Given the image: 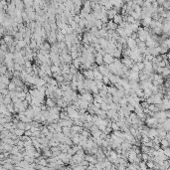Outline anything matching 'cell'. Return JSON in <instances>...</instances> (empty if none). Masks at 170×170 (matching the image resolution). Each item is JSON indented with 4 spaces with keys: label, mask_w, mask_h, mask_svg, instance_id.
<instances>
[{
    "label": "cell",
    "mask_w": 170,
    "mask_h": 170,
    "mask_svg": "<svg viewBox=\"0 0 170 170\" xmlns=\"http://www.w3.org/2000/svg\"><path fill=\"white\" fill-rule=\"evenodd\" d=\"M121 63H122V65H123L125 67H126V68H128V69H131L132 68V66H133V61H131L129 57L122 58V59H121Z\"/></svg>",
    "instance_id": "6da1fadb"
},
{
    "label": "cell",
    "mask_w": 170,
    "mask_h": 170,
    "mask_svg": "<svg viewBox=\"0 0 170 170\" xmlns=\"http://www.w3.org/2000/svg\"><path fill=\"white\" fill-rule=\"evenodd\" d=\"M114 62V57L112 56V55H109V54H106L104 56H103V63H104V65H110V64H113Z\"/></svg>",
    "instance_id": "7a4b0ae2"
},
{
    "label": "cell",
    "mask_w": 170,
    "mask_h": 170,
    "mask_svg": "<svg viewBox=\"0 0 170 170\" xmlns=\"http://www.w3.org/2000/svg\"><path fill=\"white\" fill-rule=\"evenodd\" d=\"M85 159L90 163V164H95L96 165L97 163V159H96V155H91V154H87L86 155Z\"/></svg>",
    "instance_id": "3957f363"
},
{
    "label": "cell",
    "mask_w": 170,
    "mask_h": 170,
    "mask_svg": "<svg viewBox=\"0 0 170 170\" xmlns=\"http://www.w3.org/2000/svg\"><path fill=\"white\" fill-rule=\"evenodd\" d=\"M117 28H119V26L113 22V20H109L108 22V24H107V29H108V31H109V30H112V31H116V29Z\"/></svg>",
    "instance_id": "277c9868"
},
{
    "label": "cell",
    "mask_w": 170,
    "mask_h": 170,
    "mask_svg": "<svg viewBox=\"0 0 170 170\" xmlns=\"http://www.w3.org/2000/svg\"><path fill=\"white\" fill-rule=\"evenodd\" d=\"M128 81H134V82H138L139 83V73H135V72H131L128 76Z\"/></svg>",
    "instance_id": "5b68a950"
},
{
    "label": "cell",
    "mask_w": 170,
    "mask_h": 170,
    "mask_svg": "<svg viewBox=\"0 0 170 170\" xmlns=\"http://www.w3.org/2000/svg\"><path fill=\"white\" fill-rule=\"evenodd\" d=\"M45 104L48 107V108H55V107L57 106V102L55 101V100H53V99H49V97H47Z\"/></svg>",
    "instance_id": "8992f818"
},
{
    "label": "cell",
    "mask_w": 170,
    "mask_h": 170,
    "mask_svg": "<svg viewBox=\"0 0 170 170\" xmlns=\"http://www.w3.org/2000/svg\"><path fill=\"white\" fill-rule=\"evenodd\" d=\"M108 78H109V81H110V84L113 86H114L115 84H117L119 83V81L120 80V77L119 76H116V75H113V74H110L108 76Z\"/></svg>",
    "instance_id": "52a82bcc"
},
{
    "label": "cell",
    "mask_w": 170,
    "mask_h": 170,
    "mask_svg": "<svg viewBox=\"0 0 170 170\" xmlns=\"http://www.w3.org/2000/svg\"><path fill=\"white\" fill-rule=\"evenodd\" d=\"M99 44L102 46V48L103 50H106L108 47L109 42H108V40L106 39V38H100V39H99Z\"/></svg>",
    "instance_id": "ba28073f"
},
{
    "label": "cell",
    "mask_w": 170,
    "mask_h": 170,
    "mask_svg": "<svg viewBox=\"0 0 170 170\" xmlns=\"http://www.w3.org/2000/svg\"><path fill=\"white\" fill-rule=\"evenodd\" d=\"M83 9L85 10L88 14H91L93 12V9H91V1H85L84 2V7Z\"/></svg>",
    "instance_id": "9c48e42d"
},
{
    "label": "cell",
    "mask_w": 170,
    "mask_h": 170,
    "mask_svg": "<svg viewBox=\"0 0 170 170\" xmlns=\"http://www.w3.org/2000/svg\"><path fill=\"white\" fill-rule=\"evenodd\" d=\"M25 115H26L27 117H29V119H34L35 113H34V110H33V108H32L31 106H30V107L26 109V112H25Z\"/></svg>",
    "instance_id": "30bf717a"
},
{
    "label": "cell",
    "mask_w": 170,
    "mask_h": 170,
    "mask_svg": "<svg viewBox=\"0 0 170 170\" xmlns=\"http://www.w3.org/2000/svg\"><path fill=\"white\" fill-rule=\"evenodd\" d=\"M117 14H119V12H117V10L114 9V8H113V9H110V10H108L107 15H108V17L109 20H113V18L115 17V15H117Z\"/></svg>",
    "instance_id": "8fae6325"
},
{
    "label": "cell",
    "mask_w": 170,
    "mask_h": 170,
    "mask_svg": "<svg viewBox=\"0 0 170 170\" xmlns=\"http://www.w3.org/2000/svg\"><path fill=\"white\" fill-rule=\"evenodd\" d=\"M95 59H96V64L97 66H101V65H103V56L100 55L99 53H96L95 55Z\"/></svg>",
    "instance_id": "7c38bea8"
},
{
    "label": "cell",
    "mask_w": 170,
    "mask_h": 170,
    "mask_svg": "<svg viewBox=\"0 0 170 170\" xmlns=\"http://www.w3.org/2000/svg\"><path fill=\"white\" fill-rule=\"evenodd\" d=\"M117 89L114 87V86H108V94L112 95V96H116V93H117Z\"/></svg>",
    "instance_id": "4fadbf2b"
},
{
    "label": "cell",
    "mask_w": 170,
    "mask_h": 170,
    "mask_svg": "<svg viewBox=\"0 0 170 170\" xmlns=\"http://www.w3.org/2000/svg\"><path fill=\"white\" fill-rule=\"evenodd\" d=\"M127 47L129 49H133L137 47V43H136V40H133L131 38H127Z\"/></svg>",
    "instance_id": "5bb4252c"
},
{
    "label": "cell",
    "mask_w": 170,
    "mask_h": 170,
    "mask_svg": "<svg viewBox=\"0 0 170 170\" xmlns=\"http://www.w3.org/2000/svg\"><path fill=\"white\" fill-rule=\"evenodd\" d=\"M116 115H117V112H116V110L109 109V110L107 112V116H108V119H113Z\"/></svg>",
    "instance_id": "9a60e30c"
},
{
    "label": "cell",
    "mask_w": 170,
    "mask_h": 170,
    "mask_svg": "<svg viewBox=\"0 0 170 170\" xmlns=\"http://www.w3.org/2000/svg\"><path fill=\"white\" fill-rule=\"evenodd\" d=\"M57 41H58V43H60V42H65V41H66V36L64 34H62L60 30L57 31Z\"/></svg>",
    "instance_id": "2e32d148"
},
{
    "label": "cell",
    "mask_w": 170,
    "mask_h": 170,
    "mask_svg": "<svg viewBox=\"0 0 170 170\" xmlns=\"http://www.w3.org/2000/svg\"><path fill=\"white\" fill-rule=\"evenodd\" d=\"M117 34L119 35V37H121V38H125V39H127L128 37L126 36V33H125V30L123 28H120V27H119V28L116 29V31H115Z\"/></svg>",
    "instance_id": "e0dca14e"
},
{
    "label": "cell",
    "mask_w": 170,
    "mask_h": 170,
    "mask_svg": "<svg viewBox=\"0 0 170 170\" xmlns=\"http://www.w3.org/2000/svg\"><path fill=\"white\" fill-rule=\"evenodd\" d=\"M113 22L119 26L120 23L123 22V17H122V15H121V14H117V15H115V17L113 18Z\"/></svg>",
    "instance_id": "ac0fdd59"
},
{
    "label": "cell",
    "mask_w": 170,
    "mask_h": 170,
    "mask_svg": "<svg viewBox=\"0 0 170 170\" xmlns=\"http://www.w3.org/2000/svg\"><path fill=\"white\" fill-rule=\"evenodd\" d=\"M0 83H2V84H5V85H9L10 83H11V80L8 79L7 77H6L5 75H2L1 76V78H0Z\"/></svg>",
    "instance_id": "d6986e66"
},
{
    "label": "cell",
    "mask_w": 170,
    "mask_h": 170,
    "mask_svg": "<svg viewBox=\"0 0 170 170\" xmlns=\"http://www.w3.org/2000/svg\"><path fill=\"white\" fill-rule=\"evenodd\" d=\"M160 145H161V147L163 148H167V147H170V141L169 140H167L166 138L164 139H161V141H160Z\"/></svg>",
    "instance_id": "ffe728a7"
},
{
    "label": "cell",
    "mask_w": 170,
    "mask_h": 170,
    "mask_svg": "<svg viewBox=\"0 0 170 170\" xmlns=\"http://www.w3.org/2000/svg\"><path fill=\"white\" fill-rule=\"evenodd\" d=\"M163 129L167 132H170V119H167L165 120V122L163 123Z\"/></svg>",
    "instance_id": "44dd1931"
},
{
    "label": "cell",
    "mask_w": 170,
    "mask_h": 170,
    "mask_svg": "<svg viewBox=\"0 0 170 170\" xmlns=\"http://www.w3.org/2000/svg\"><path fill=\"white\" fill-rule=\"evenodd\" d=\"M29 94L32 96V97H38L40 91L38 89H36V90H32V89H30V90H29Z\"/></svg>",
    "instance_id": "7402d4cb"
},
{
    "label": "cell",
    "mask_w": 170,
    "mask_h": 170,
    "mask_svg": "<svg viewBox=\"0 0 170 170\" xmlns=\"http://www.w3.org/2000/svg\"><path fill=\"white\" fill-rule=\"evenodd\" d=\"M162 77L163 78H167L170 76V67H166V68L163 69V72H162Z\"/></svg>",
    "instance_id": "603a6c76"
},
{
    "label": "cell",
    "mask_w": 170,
    "mask_h": 170,
    "mask_svg": "<svg viewBox=\"0 0 170 170\" xmlns=\"http://www.w3.org/2000/svg\"><path fill=\"white\" fill-rule=\"evenodd\" d=\"M138 169H139L138 164H136V163H129L126 170H138Z\"/></svg>",
    "instance_id": "cb8c5ba5"
},
{
    "label": "cell",
    "mask_w": 170,
    "mask_h": 170,
    "mask_svg": "<svg viewBox=\"0 0 170 170\" xmlns=\"http://www.w3.org/2000/svg\"><path fill=\"white\" fill-rule=\"evenodd\" d=\"M10 153H11L12 155H18L20 153V148L18 147L17 145H14L13 148H12V150L10 151Z\"/></svg>",
    "instance_id": "d4e9b609"
},
{
    "label": "cell",
    "mask_w": 170,
    "mask_h": 170,
    "mask_svg": "<svg viewBox=\"0 0 170 170\" xmlns=\"http://www.w3.org/2000/svg\"><path fill=\"white\" fill-rule=\"evenodd\" d=\"M146 165H147L148 169L153 170L154 168H155V166H156V163H155L153 160H149V161H147V162H146Z\"/></svg>",
    "instance_id": "484cf974"
},
{
    "label": "cell",
    "mask_w": 170,
    "mask_h": 170,
    "mask_svg": "<svg viewBox=\"0 0 170 170\" xmlns=\"http://www.w3.org/2000/svg\"><path fill=\"white\" fill-rule=\"evenodd\" d=\"M72 64L74 65L75 68L77 69V70H80V69H81V66H82V64H81V61H80L79 58H78V59H76V60H74Z\"/></svg>",
    "instance_id": "4316f807"
},
{
    "label": "cell",
    "mask_w": 170,
    "mask_h": 170,
    "mask_svg": "<svg viewBox=\"0 0 170 170\" xmlns=\"http://www.w3.org/2000/svg\"><path fill=\"white\" fill-rule=\"evenodd\" d=\"M135 94H136V96H138L139 99H142V97H144V91H143V90H142L141 88L137 89V90L135 91Z\"/></svg>",
    "instance_id": "83f0119b"
},
{
    "label": "cell",
    "mask_w": 170,
    "mask_h": 170,
    "mask_svg": "<svg viewBox=\"0 0 170 170\" xmlns=\"http://www.w3.org/2000/svg\"><path fill=\"white\" fill-rule=\"evenodd\" d=\"M24 5H25V8H29V7H33L34 5V1L32 0H24Z\"/></svg>",
    "instance_id": "f1b7e54d"
},
{
    "label": "cell",
    "mask_w": 170,
    "mask_h": 170,
    "mask_svg": "<svg viewBox=\"0 0 170 170\" xmlns=\"http://www.w3.org/2000/svg\"><path fill=\"white\" fill-rule=\"evenodd\" d=\"M14 134L17 135L18 137H22L23 135H25V130H22V129H15L14 130Z\"/></svg>",
    "instance_id": "f546056e"
},
{
    "label": "cell",
    "mask_w": 170,
    "mask_h": 170,
    "mask_svg": "<svg viewBox=\"0 0 170 170\" xmlns=\"http://www.w3.org/2000/svg\"><path fill=\"white\" fill-rule=\"evenodd\" d=\"M94 99H95V102H99V103H101V104L104 102V100H103L100 95H94Z\"/></svg>",
    "instance_id": "4dcf8cb0"
},
{
    "label": "cell",
    "mask_w": 170,
    "mask_h": 170,
    "mask_svg": "<svg viewBox=\"0 0 170 170\" xmlns=\"http://www.w3.org/2000/svg\"><path fill=\"white\" fill-rule=\"evenodd\" d=\"M153 33L156 35V36H160V35L163 33V31H162V28H158V27H155V28L152 29Z\"/></svg>",
    "instance_id": "1f68e13d"
},
{
    "label": "cell",
    "mask_w": 170,
    "mask_h": 170,
    "mask_svg": "<svg viewBox=\"0 0 170 170\" xmlns=\"http://www.w3.org/2000/svg\"><path fill=\"white\" fill-rule=\"evenodd\" d=\"M7 71H8V68H7V66H6L5 64H1V68H0L1 76H2V75H5L6 73H7Z\"/></svg>",
    "instance_id": "d6a6232c"
},
{
    "label": "cell",
    "mask_w": 170,
    "mask_h": 170,
    "mask_svg": "<svg viewBox=\"0 0 170 170\" xmlns=\"http://www.w3.org/2000/svg\"><path fill=\"white\" fill-rule=\"evenodd\" d=\"M95 26H96L99 30H102V27H103V23L102 22V20H96V22H95Z\"/></svg>",
    "instance_id": "836d02e7"
},
{
    "label": "cell",
    "mask_w": 170,
    "mask_h": 170,
    "mask_svg": "<svg viewBox=\"0 0 170 170\" xmlns=\"http://www.w3.org/2000/svg\"><path fill=\"white\" fill-rule=\"evenodd\" d=\"M16 88H17V86L15 85L13 82L11 81V83L8 85V90H9V91H16Z\"/></svg>",
    "instance_id": "e575fe53"
},
{
    "label": "cell",
    "mask_w": 170,
    "mask_h": 170,
    "mask_svg": "<svg viewBox=\"0 0 170 170\" xmlns=\"http://www.w3.org/2000/svg\"><path fill=\"white\" fill-rule=\"evenodd\" d=\"M126 22L128 23V24H134V23H136V20L132 17V16H130V15H127V17H126Z\"/></svg>",
    "instance_id": "d590c367"
},
{
    "label": "cell",
    "mask_w": 170,
    "mask_h": 170,
    "mask_svg": "<svg viewBox=\"0 0 170 170\" xmlns=\"http://www.w3.org/2000/svg\"><path fill=\"white\" fill-rule=\"evenodd\" d=\"M138 166H139V169L140 170H148L146 162H144V161H141V162L138 164Z\"/></svg>",
    "instance_id": "8d00e7d4"
},
{
    "label": "cell",
    "mask_w": 170,
    "mask_h": 170,
    "mask_svg": "<svg viewBox=\"0 0 170 170\" xmlns=\"http://www.w3.org/2000/svg\"><path fill=\"white\" fill-rule=\"evenodd\" d=\"M87 79L91 80V81H95V75H94V71H93V70H89L88 78H87Z\"/></svg>",
    "instance_id": "74e56055"
},
{
    "label": "cell",
    "mask_w": 170,
    "mask_h": 170,
    "mask_svg": "<svg viewBox=\"0 0 170 170\" xmlns=\"http://www.w3.org/2000/svg\"><path fill=\"white\" fill-rule=\"evenodd\" d=\"M96 84L97 89H99L100 91H102V88L104 87V84H103V82H102V81H96Z\"/></svg>",
    "instance_id": "f35d334b"
},
{
    "label": "cell",
    "mask_w": 170,
    "mask_h": 170,
    "mask_svg": "<svg viewBox=\"0 0 170 170\" xmlns=\"http://www.w3.org/2000/svg\"><path fill=\"white\" fill-rule=\"evenodd\" d=\"M112 128H113V131H119L120 130V127L119 126V125L115 122V121H113V123H112Z\"/></svg>",
    "instance_id": "ab89813d"
},
{
    "label": "cell",
    "mask_w": 170,
    "mask_h": 170,
    "mask_svg": "<svg viewBox=\"0 0 170 170\" xmlns=\"http://www.w3.org/2000/svg\"><path fill=\"white\" fill-rule=\"evenodd\" d=\"M17 128L18 129H22V130H25L26 128V123H24L22 121H19L17 123Z\"/></svg>",
    "instance_id": "60d3db41"
},
{
    "label": "cell",
    "mask_w": 170,
    "mask_h": 170,
    "mask_svg": "<svg viewBox=\"0 0 170 170\" xmlns=\"http://www.w3.org/2000/svg\"><path fill=\"white\" fill-rule=\"evenodd\" d=\"M121 56H122V53L120 51H119V50H115L114 53H113V57H114L115 59H120V57Z\"/></svg>",
    "instance_id": "b9f144b4"
},
{
    "label": "cell",
    "mask_w": 170,
    "mask_h": 170,
    "mask_svg": "<svg viewBox=\"0 0 170 170\" xmlns=\"http://www.w3.org/2000/svg\"><path fill=\"white\" fill-rule=\"evenodd\" d=\"M140 149H141L142 153H147V154H148V152H149V150H150V148L147 147V146H145V145H143V144L140 146Z\"/></svg>",
    "instance_id": "7bdbcfd3"
},
{
    "label": "cell",
    "mask_w": 170,
    "mask_h": 170,
    "mask_svg": "<svg viewBox=\"0 0 170 170\" xmlns=\"http://www.w3.org/2000/svg\"><path fill=\"white\" fill-rule=\"evenodd\" d=\"M102 82H103V84L106 86H108V85H110V86H113L112 84H110V81H109V78L108 77H107V76H103V80H102Z\"/></svg>",
    "instance_id": "ee69618b"
},
{
    "label": "cell",
    "mask_w": 170,
    "mask_h": 170,
    "mask_svg": "<svg viewBox=\"0 0 170 170\" xmlns=\"http://www.w3.org/2000/svg\"><path fill=\"white\" fill-rule=\"evenodd\" d=\"M131 72H135V73H139L140 71H139V69H138V67H137V64H133V66H132V68L130 69Z\"/></svg>",
    "instance_id": "f6af8a7d"
},
{
    "label": "cell",
    "mask_w": 170,
    "mask_h": 170,
    "mask_svg": "<svg viewBox=\"0 0 170 170\" xmlns=\"http://www.w3.org/2000/svg\"><path fill=\"white\" fill-rule=\"evenodd\" d=\"M127 109H128L130 113H134V112H135V107H133L132 104L128 103V104H127Z\"/></svg>",
    "instance_id": "bcb514c9"
},
{
    "label": "cell",
    "mask_w": 170,
    "mask_h": 170,
    "mask_svg": "<svg viewBox=\"0 0 170 170\" xmlns=\"http://www.w3.org/2000/svg\"><path fill=\"white\" fill-rule=\"evenodd\" d=\"M136 64H137V67H138V69H139V71H140V72L144 70V67H145V66H144V63H143V62H142V63H136Z\"/></svg>",
    "instance_id": "7dc6e473"
},
{
    "label": "cell",
    "mask_w": 170,
    "mask_h": 170,
    "mask_svg": "<svg viewBox=\"0 0 170 170\" xmlns=\"http://www.w3.org/2000/svg\"><path fill=\"white\" fill-rule=\"evenodd\" d=\"M81 20H82V18H81V16H80V14H77V15H75V16H74V21L76 23H78V24H79Z\"/></svg>",
    "instance_id": "c3c4849f"
},
{
    "label": "cell",
    "mask_w": 170,
    "mask_h": 170,
    "mask_svg": "<svg viewBox=\"0 0 170 170\" xmlns=\"http://www.w3.org/2000/svg\"><path fill=\"white\" fill-rule=\"evenodd\" d=\"M50 25H51V31H56L57 29H59L57 23H50Z\"/></svg>",
    "instance_id": "681fc988"
},
{
    "label": "cell",
    "mask_w": 170,
    "mask_h": 170,
    "mask_svg": "<svg viewBox=\"0 0 170 170\" xmlns=\"http://www.w3.org/2000/svg\"><path fill=\"white\" fill-rule=\"evenodd\" d=\"M73 170H86V168L84 167V166H82V165H76L74 168H73Z\"/></svg>",
    "instance_id": "f907efd6"
},
{
    "label": "cell",
    "mask_w": 170,
    "mask_h": 170,
    "mask_svg": "<svg viewBox=\"0 0 170 170\" xmlns=\"http://www.w3.org/2000/svg\"><path fill=\"white\" fill-rule=\"evenodd\" d=\"M32 67H33L32 62H30V61H26V63H25V68H32Z\"/></svg>",
    "instance_id": "816d5d0a"
},
{
    "label": "cell",
    "mask_w": 170,
    "mask_h": 170,
    "mask_svg": "<svg viewBox=\"0 0 170 170\" xmlns=\"http://www.w3.org/2000/svg\"><path fill=\"white\" fill-rule=\"evenodd\" d=\"M119 97H117L116 96H113V102H114V103H119Z\"/></svg>",
    "instance_id": "f5cc1de1"
},
{
    "label": "cell",
    "mask_w": 170,
    "mask_h": 170,
    "mask_svg": "<svg viewBox=\"0 0 170 170\" xmlns=\"http://www.w3.org/2000/svg\"><path fill=\"white\" fill-rule=\"evenodd\" d=\"M25 135L26 136H28V137H32L33 136V132L31 130H27V131H25Z\"/></svg>",
    "instance_id": "db71d44e"
},
{
    "label": "cell",
    "mask_w": 170,
    "mask_h": 170,
    "mask_svg": "<svg viewBox=\"0 0 170 170\" xmlns=\"http://www.w3.org/2000/svg\"><path fill=\"white\" fill-rule=\"evenodd\" d=\"M6 89H8V86L5 85V84L0 83V90H6Z\"/></svg>",
    "instance_id": "11a10c76"
},
{
    "label": "cell",
    "mask_w": 170,
    "mask_h": 170,
    "mask_svg": "<svg viewBox=\"0 0 170 170\" xmlns=\"http://www.w3.org/2000/svg\"><path fill=\"white\" fill-rule=\"evenodd\" d=\"M96 167L95 164H90L89 166H88V170H96Z\"/></svg>",
    "instance_id": "9f6ffc18"
},
{
    "label": "cell",
    "mask_w": 170,
    "mask_h": 170,
    "mask_svg": "<svg viewBox=\"0 0 170 170\" xmlns=\"http://www.w3.org/2000/svg\"><path fill=\"white\" fill-rule=\"evenodd\" d=\"M164 42H165V44H166V46H167V48L170 49V38H168V39H165Z\"/></svg>",
    "instance_id": "6f0895ef"
},
{
    "label": "cell",
    "mask_w": 170,
    "mask_h": 170,
    "mask_svg": "<svg viewBox=\"0 0 170 170\" xmlns=\"http://www.w3.org/2000/svg\"><path fill=\"white\" fill-rule=\"evenodd\" d=\"M164 97H166V99L170 100V89H168V90H167V91H166V94H165Z\"/></svg>",
    "instance_id": "680465c9"
},
{
    "label": "cell",
    "mask_w": 170,
    "mask_h": 170,
    "mask_svg": "<svg viewBox=\"0 0 170 170\" xmlns=\"http://www.w3.org/2000/svg\"><path fill=\"white\" fill-rule=\"evenodd\" d=\"M167 59H168V62H170V52L167 53Z\"/></svg>",
    "instance_id": "91938a15"
}]
</instances>
